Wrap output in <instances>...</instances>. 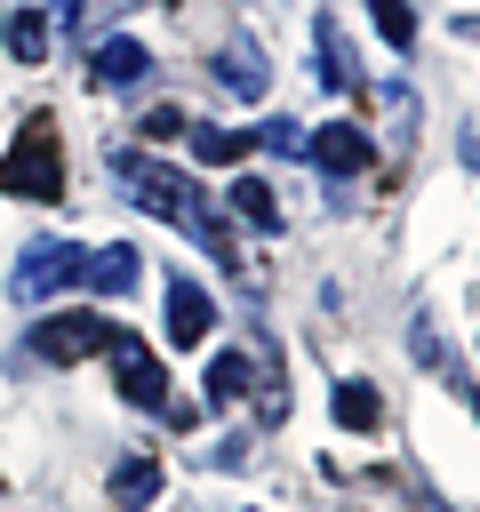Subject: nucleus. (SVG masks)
<instances>
[{
  "label": "nucleus",
  "mask_w": 480,
  "mask_h": 512,
  "mask_svg": "<svg viewBox=\"0 0 480 512\" xmlns=\"http://www.w3.org/2000/svg\"><path fill=\"white\" fill-rule=\"evenodd\" d=\"M112 376H120V400L128 408H152V416L168 408V376H160V360H152L144 336H128V328L112 336Z\"/></svg>",
  "instance_id": "nucleus-5"
},
{
  "label": "nucleus",
  "mask_w": 480,
  "mask_h": 512,
  "mask_svg": "<svg viewBox=\"0 0 480 512\" xmlns=\"http://www.w3.org/2000/svg\"><path fill=\"white\" fill-rule=\"evenodd\" d=\"M8 56H16V64H40V56H48V16H40V8H16V16H8Z\"/></svg>",
  "instance_id": "nucleus-16"
},
{
  "label": "nucleus",
  "mask_w": 480,
  "mask_h": 512,
  "mask_svg": "<svg viewBox=\"0 0 480 512\" xmlns=\"http://www.w3.org/2000/svg\"><path fill=\"white\" fill-rule=\"evenodd\" d=\"M112 320H96V312H56V320H40L32 328V360H48V368H72V360H88V352H112Z\"/></svg>",
  "instance_id": "nucleus-3"
},
{
  "label": "nucleus",
  "mask_w": 480,
  "mask_h": 512,
  "mask_svg": "<svg viewBox=\"0 0 480 512\" xmlns=\"http://www.w3.org/2000/svg\"><path fill=\"white\" fill-rule=\"evenodd\" d=\"M160 496V456H128V464H112V504H152Z\"/></svg>",
  "instance_id": "nucleus-13"
},
{
  "label": "nucleus",
  "mask_w": 480,
  "mask_h": 512,
  "mask_svg": "<svg viewBox=\"0 0 480 512\" xmlns=\"http://www.w3.org/2000/svg\"><path fill=\"white\" fill-rule=\"evenodd\" d=\"M376 32H384L392 48H416V16H408V0H376Z\"/></svg>",
  "instance_id": "nucleus-17"
},
{
  "label": "nucleus",
  "mask_w": 480,
  "mask_h": 512,
  "mask_svg": "<svg viewBox=\"0 0 480 512\" xmlns=\"http://www.w3.org/2000/svg\"><path fill=\"white\" fill-rule=\"evenodd\" d=\"M336 424H352V432H368V424H384V400H376V384H368V376H352V384H336Z\"/></svg>",
  "instance_id": "nucleus-15"
},
{
  "label": "nucleus",
  "mask_w": 480,
  "mask_h": 512,
  "mask_svg": "<svg viewBox=\"0 0 480 512\" xmlns=\"http://www.w3.org/2000/svg\"><path fill=\"white\" fill-rule=\"evenodd\" d=\"M136 128H144V136H152V144H168V136H184V128H192V120H184V112H176V104H160V112H144V120H136Z\"/></svg>",
  "instance_id": "nucleus-19"
},
{
  "label": "nucleus",
  "mask_w": 480,
  "mask_h": 512,
  "mask_svg": "<svg viewBox=\"0 0 480 512\" xmlns=\"http://www.w3.org/2000/svg\"><path fill=\"white\" fill-rule=\"evenodd\" d=\"M320 56H328V64H320V80H328V88H352V64H344V40H336V24H320Z\"/></svg>",
  "instance_id": "nucleus-18"
},
{
  "label": "nucleus",
  "mask_w": 480,
  "mask_h": 512,
  "mask_svg": "<svg viewBox=\"0 0 480 512\" xmlns=\"http://www.w3.org/2000/svg\"><path fill=\"white\" fill-rule=\"evenodd\" d=\"M0 192L8 200H64V136L48 112H32L16 128V144L0 152Z\"/></svg>",
  "instance_id": "nucleus-2"
},
{
  "label": "nucleus",
  "mask_w": 480,
  "mask_h": 512,
  "mask_svg": "<svg viewBox=\"0 0 480 512\" xmlns=\"http://www.w3.org/2000/svg\"><path fill=\"white\" fill-rule=\"evenodd\" d=\"M208 328H216V304H208V288H192V280H168V344H208Z\"/></svg>",
  "instance_id": "nucleus-7"
},
{
  "label": "nucleus",
  "mask_w": 480,
  "mask_h": 512,
  "mask_svg": "<svg viewBox=\"0 0 480 512\" xmlns=\"http://www.w3.org/2000/svg\"><path fill=\"white\" fill-rule=\"evenodd\" d=\"M256 144H264V152H304V128H296V120H264Z\"/></svg>",
  "instance_id": "nucleus-20"
},
{
  "label": "nucleus",
  "mask_w": 480,
  "mask_h": 512,
  "mask_svg": "<svg viewBox=\"0 0 480 512\" xmlns=\"http://www.w3.org/2000/svg\"><path fill=\"white\" fill-rule=\"evenodd\" d=\"M216 80H224L232 96H264V56H256L248 40H232V48H216Z\"/></svg>",
  "instance_id": "nucleus-12"
},
{
  "label": "nucleus",
  "mask_w": 480,
  "mask_h": 512,
  "mask_svg": "<svg viewBox=\"0 0 480 512\" xmlns=\"http://www.w3.org/2000/svg\"><path fill=\"white\" fill-rule=\"evenodd\" d=\"M232 208H240V224L280 232V200H272V184H264V176H240V184H232Z\"/></svg>",
  "instance_id": "nucleus-14"
},
{
  "label": "nucleus",
  "mask_w": 480,
  "mask_h": 512,
  "mask_svg": "<svg viewBox=\"0 0 480 512\" xmlns=\"http://www.w3.org/2000/svg\"><path fill=\"white\" fill-rule=\"evenodd\" d=\"M136 280H144V264H136V248H120V240H112V248H88V256H80V288L128 296Z\"/></svg>",
  "instance_id": "nucleus-9"
},
{
  "label": "nucleus",
  "mask_w": 480,
  "mask_h": 512,
  "mask_svg": "<svg viewBox=\"0 0 480 512\" xmlns=\"http://www.w3.org/2000/svg\"><path fill=\"white\" fill-rule=\"evenodd\" d=\"M248 384H256V360H248V352H216V360H208V408L248 400Z\"/></svg>",
  "instance_id": "nucleus-11"
},
{
  "label": "nucleus",
  "mask_w": 480,
  "mask_h": 512,
  "mask_svg": "<svg viewBox=\"0 0 480 512\" xmlns=\"http://www.w3.org/2000/svg\"><path fill=\"white\" fill-rule=\"evenodd\" d=\"M184 136H192V160L200 168H232V160L256 152V128H184Z\"/></svg>",
  "instance_id": "nucleus-10"
},
{
  "label": "nucleus",
  "mask_w": 480,
  "mask_h": 512,
  "mask_svg": "<svg viewBox=\"0 0 480 512\" xmlns=\"http://www.w3.org/2000/svg\"><path fill=\"white\" fill-rule=\"evenodd\" d=\"M112 176L128 184V200H136L144 216L184 224V232H200L216 256H232V224L200 200V184H192V176H176V168H160V160H144V152H120V160H112Z\"/></svg>",
  "instance_id": "nucleus-1"
},
{
  "label": "nucleus",
  "mask_w": 480,
  "mask_h": 512,
  "mask_svg": "<svg viewBox=\"0 0 480 512\" xmlns=\"http://www.w3.org/2000/svg\"><path fill=\"white\" fill-rule=\"evenodd\" d=\"M304 152H312L328 176H360V168L376 160V144H368V128H360V120H328V128H312V136H304Z\"/></svg>",
  "instance_id": "nucleus-6"
},
{
  "label": "nucleus",
  "mask_w": 480,
  "mask_h": 512,
  "mask_svg": "<svg viewBox=\"0 0 480 512\" xmlns=\"http://www.w3.org/2000/svg\"><path fill=\"white\" fill-rule=\"evenodd\" d=\"M80 240H40V248H24V264H16V296L32 304V296H56V288H80Z\"/></svg>",
  "instance_id": "nucleus-4"
},
{
  "label": "nucleus",
  "mask_w": 480,
  "mask_h": 512,
  "mask_svg": "<svg viewBox=\"0 0 480 512\" xmlns=\"http://www.w3.org/2000/svg\"><path fill=\"white\" fill-rule=\"evenodd\" d=\"M144 64H152V56H144V40H128V32L104 40V48H88V80H96V88H136Z\"/></svg>",
  "instance_id": "nucleus-8"
}]
</instances>
